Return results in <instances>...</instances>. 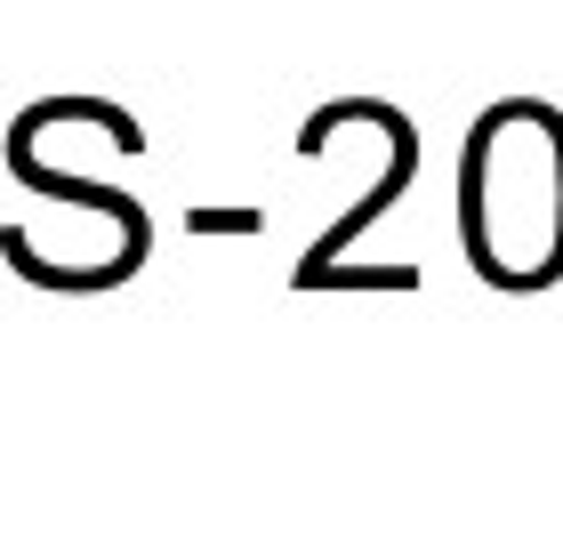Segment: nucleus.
Wrapping results in <instances>:
<instances>
[]
</instances>
